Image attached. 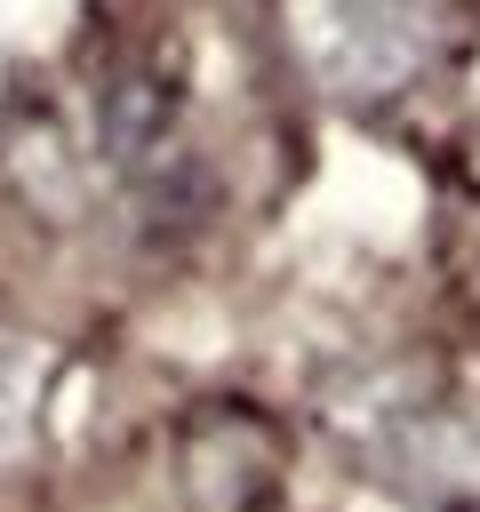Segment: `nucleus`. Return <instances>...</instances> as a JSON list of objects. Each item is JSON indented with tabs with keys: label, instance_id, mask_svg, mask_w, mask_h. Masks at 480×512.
<instances>
[{
	"label": "nucleus",
	"instance_id": "obj_1",
	"mask_svg": "<svg viewBox=\"0 0 480 512\" xmlns=\"http://www.w3.org/2000/svg\"><path fill=\"white\" fill-rule=\"evenodd\" d=\"M280 24L328 96H392L440 40L432 0H280Z\"/></svg>",
	"mask_w": 480,
	"mask_h": 512
}]
</instances>
